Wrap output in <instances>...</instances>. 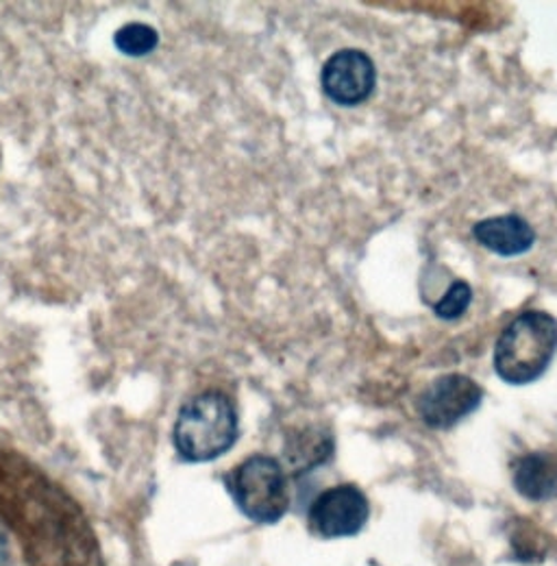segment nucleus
Instances as JSON below:
<instances>
[{"label":"nucleus","mask_w":557,"mask_h":566,"mask_svg":"<svg viewBox=\"0 0 557 566\" xmlns=\"http://www.w3.org/2000/svg\"><path fill=\"white\" fill-rule=\"evenodd\" d=\"M114 44L127 57H146L157 49L159 33L150 24L129 22L116 31Z\"/></svg>","instance_id":"9d476101"},{"label":"nucleus","mask_w":557,"mask_h":566,"mask_svg":"<svg viewBox=\"0 0 557 566\" xmlns=\"http://www.w3.org/2000/svg\"><path fill=\"white\" fill-rule=\"evenodd\" d=\"M484 401L482 386L462 373H449L433 379L418 397L417 410L422 423L449 429L473 415Z\"/></svg>","instance_id":"39448f33"},{"label":"nucleus","mask_w":557,"mask_h":566,"mask_svg":"<svg viewBox=\"0 0 557 566\" xmlns=\"http://www.w3.org/2000/svg\"><path fill=\"white\" fill-rule=\"evenodd\" d=\"M557 354V321L549 312L527 310L505 325L494 345V370L512 386L538 381Z\"/></svg>","instance_id":"f03ea898"},{"label":"nucleus","mask_w":557,"mask_h":566,"mask_svg":"<svg viewBox=\"0 0 557 566\" xmlns=\"http://www.w3.org/2000/svg\"><path fill=\"white\" fill-rule=\"evenodd\" d=\"M320 85L332 103L340 107H357L366 103L375 92V62L359 49H343L325 62Z\"/></svg>","instance_id":"423d86ee"},{"label":"nucleus","mask_w":557,"mask_h":566,"mask_svg":"<svg viewBox=\"0 0 557 566\" xmlns=\"http://www.w3.org/2000/svg\"><path fill=\"white\" fill-rule=\"evenodd\" d=\"M172 440L188 462H211L224 455L238 440V410L220 390L192 397L177 417Z\"/></svg>","instance_id":"7ed1b4c3"},{"label":"nucleus","mask_w":557,"mask_h":566,"mask_svg":"<svg viewBox=\"0 0 557 566\" xmlns=\"http://www.w3.org/2000/svg\"><path fill=\"white\" fill-rule=\"evenodd\" d=\"M473 238L494 255L518 258L534 247L536 231L523 216L503 213L475 222Z\"/></svg>","instance_id":"6e6552de"},{"label":"nucleus","mask_w":557,"mask_h":566,"mask_svg":"<svg viewBox=\"0 0 557 566\" xmlns=\"http://www.w3.org/2000/svg\"><path fill=\"white\" fill-rule=\"evenodd\" d=\"M227 486L238 507L258 523H277L290 507L287 480L275 458H246L229 473Z\"/></svg>","instance_id":"20e7f679"},{"label":"nucleus","mask_w":557,"mask_h":566,"mask_svg":"<svg viewBox=\"0 0 557 566\" xmlns=\"http://www.w3.org/2000/svg\"><path fill=\"white\" fill-rule=\"evenodd\" d=\"M368 521V499L353 486L343 484L325 491L309 510V525L325 538L357 534Z\"/></svg>","instance_id":"0eeeda50"},{"label":"nucleus","mask_w":557,"mask_h":566,"mask_svg":"<svg viewBox=\"0 0 557 566\" xmlns=\"http://www.w3.org/2000/svg\"><path fill=\"white\" fill-rule=\"evenodd\" d=\"M473 303V287L462 280L451 283V287L444 292V296L433 305V312L438 318L444 321H458L466 314V310Z\"/></svg>","instance_id":"9b49d317"},{"label":"nucleus","mask_w":557,"mask_h":566,"mask_svg":"<svg viewBox=\"0 0 557 566\" xmlns=\"http://www.w3.org/2000/svg\"><path fill=\"white\" fill-rule=\"evenodd\" d=\"M514 486L532 501H543L557 493V460L547 453H527L514 462Z\"/></svg>","instance_id":"1a4fd4ad"},{"label":"nucleus","mask_w":557,"mask_h":566,"mask_svg":"<svg viewBox=\"0 0 557 566\" xmlns=\"http://www.w3.org/2000/svg\"><path fill=\"white\" fill-rule=\"evenodd\" d=\"M0 566H107L83 507L0 444Z\"/></svg>","instance_id":"f257e3e1"}]
</instances>
